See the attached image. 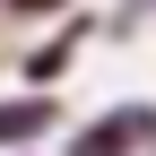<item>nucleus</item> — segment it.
Masks as SVG:
<instances>
[{"mask_svg":"<svg viewBox=\"0 0 156 156\" xmlns=\"http://www.w3.org/2000/svg\"><path fill=\"white\" fill-rule=\"evenodd\" d=\"M78 35H87V26H61V35H44V44L26 52V87H35V95H52V78H69V61H78Z\"/></svg>","mask_w":156,"mask_h":156,"instance_id":"obj_3","label":"nucleus"},{"mask_svg":"<svg viewBox=\"0 0 156 156\" xmlns=\"http://www.w3.org/2000/svg\"><path fill=\"white\" fill-rule=\"evenodd\" d=\"M139 147H156V104H113L69 130V156H139Z\"/></svg>","mask_w":156,"mask_h":156,"instance_id":"obj_1","label":"nucleus"},{"mask_svg":"<svg viewBox=\"0 0 156 156\" xmlns=\"http://www.w3.org/2000/svg\"><path fill=\"white\" fill-rule=\"evenodd\" d=\"M17 17H52V9H69V0H9Z\"/></svg>","mask_w":156,"mask_h":156,"instance_id":"obj_4","label":"nucleus"},{"mask_svg":"<svg viewBox=\"0 0 156 156\" xmlns=\"http://www.w3.org/2000/svg\"><path fill=\"white\" fill-rule=\"evenodd\" d=\"M52 130H61V95H0V147H17L26 156L35 139H52Z\"/></svg>","mask_w":156,"mask_h":156,"instance_id":"obj_2","label":"nucleus"},{"mask_svg":"<svg viewBox=\"0 0 156 156\" xmlns=\"http://www.w3.org/2000/svg\"><path fill=\"white\" fill-rule=\"evenodd\" d=\"M26 156H35V147H26Z\"/></svg>","mask_w":156,"mask_h":156,"instance_id":"obj_5","label":"nucleus"}]
</instances>
